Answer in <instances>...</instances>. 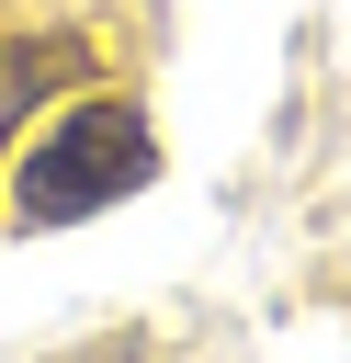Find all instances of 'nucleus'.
I'll list each match as a JSON object with an SVG mask.
<instances>
[{
    "instance_id": "1",
    "label": "nucleus",
    "mask_w": 351,
    "mask_h": 363,
    "mask_svg": "<svg viewBox=\"0 0 351 363\" xmlns=\"http://www.w3.org/2000/svg\"><path fill=\"white\" fill-rule=\"evenodd\" d=\"M147 182H159L147 113H136L125 91H79V102L11 159V216H23V227H79V216H102V204H125V193H147Z\"/></svg>"
},
{
    "instance_id": "2",
    "label": "nucleus",
    "mask_w": 351,
    "mask_h": 363,
    "mask_svg": "<svg viewBox=\"0 0 351 363\" xmlns=\"http://www.w3.org/2000/svg\"><path fill=\"white\" fill-rule=\"evenodd\" d=\"M57 91H91V34H68V23L0 34V159H11V136H23Z\"/></svg>"
}]
</instances>
